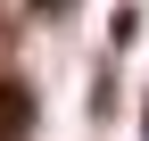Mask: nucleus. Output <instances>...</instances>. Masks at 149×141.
I'll list each match as a JSON object with an SVG mask.
<instances>
[{
    "instance_id": "f257e3e1",
    "label": "nucleus",
    "mask_w": 149,
    "mask_h": 141,
    "mask_svg": "<svg viewBox=\"0 0 149 141\" xmlns=\"http://www.w3.org/2000/svg\"><path fill=\"white\" fill-rule=\"evenodd\" d=\"M33 133V91L17 75H0V141H25Z\"/></svg>"
},
{
    "instance_id": "f03ea898",
    "label": "nucleus",
    "mask_w": 149,
    "mask_h": 141,
    "mask_svg": "<svg viewBox=\"0 0 149 141\" xmlns=\"http://www.w3.org/2000/svg\"><path fill=\"white\" fill-rule=\"evenodd\" d=\"M74 8V0H33V17H66Z\"/></svg>"
},
{
    "instance_id": "7ed1b4c3",
    "label": "nucleus",
    "mask_w": 149,
    "mask_h": 141,
    "mask_svg": "<svg viewBox=\"0 0 149 141\" xmlns=\"http://www.w3.org/2000/svg\"><path fill=\"white\" fill-rule=\"evenodd\" d=\"M141 133H149V108H141Z\"/></svg>"
}]
</instances>
